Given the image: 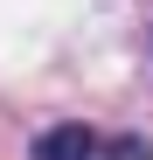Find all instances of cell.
I'll list each match as a JSON object with an SVG mask.
<instances>
[{
  "label": "cell",
  "mask_w": 153,
  "mask_h": 160,
  "mask_svg": "<svg viewBox=\"0 0 153 160\" xmlns=\"http://www.w3.org/2000/svg\"><path fill=\"white\" fill-rule=\"evenodd\" d=\"M28 160H153V139H139V132H97L84 118H63L35 132Z\"/></svg>",
  "instance_id": "1"
}]
</instances>
